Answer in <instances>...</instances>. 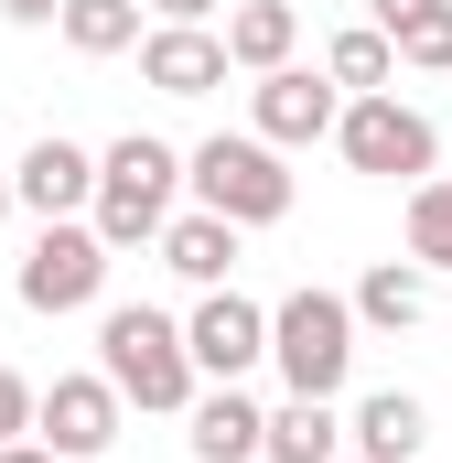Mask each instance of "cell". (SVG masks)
<instances>
[{"mask_svg": "<svg viewBox=\"0 0 452 463\" xmlns=\"http://www.w3.org/2000/svg\"><path fill=\"white\" fill-rule=\"evenodd\" d=\"M98 377H108L118 399H140V410H194V345H184V324L173 313H151V302H108L98 313Z\"/></svg>", "mask_w": 452, "mask_h": 463, "instance_id": "cell-1", "label": "cell"}, {"mask_svg": "<svg viewBox=\"0 0 452 463\" xmlns=\"http://www.w3.org/2000/svg\"><path fill=\"white\" fill-rule=\"evenodd\" d=\"M184 184H194V205L226 216V227H280V216H291L280 140H259V129H216V140H194V151H184Z\"/></svg>", "mask_w": 452, "mask_h": 463, "instance_id": "cell-2", "label": "cell"}, {"mask_svg": "<svg viewBox=\"0 0 452 463\" xmlns=\"http://www.w3.org/2000/svg\"><path fill=\"white\" fill-rule=\"evenodd\" d=\"M173 194H184V151L173 140L129 129V140L98 151V237L108 248H151V237L173 227Z\"/></svg>", "mask_w": 452, "mask_h": 463, "instance_id": "cell-3", "label": "cell"}, {"mask_svg": "<svg viewBox=\"0 0 452 463\" xmlns=\"http://www.w3.org/2000/svg\"><path fill=\"white\" fill-rule=\"evenodd\" d=\"M269 366H280L302 399H334V388H344V366H355V291L302 280V291L269 313Z\"/></svg>", "mask_w": 452, "mask_h": 463, "instance_id": "cell-4", "label": "cell"}, {"mask_svg": "<svg viewBox=\"0 0 452 463\" xmlns=\"http://www.w3.org/2000/svg\"><path fill=\"white\" fill-rule=\"evenodd\" d=\"M334 151H344V173H366V184H431V162H442V129L377 87V98H344Z\"/></svg>", "mask_w": 452, "mask_h": 463, "instance_id": "cell-5", "label": "cell"}, {"mask_svg": "<svg viewBox=\"0 0 452 463\" xmlns=\"http://www.w3.org/2000/svg\"><path fill=\"white\" fill-rule=\"evenodd\" d=\"M108 237L98 227H65V216H54V227L33 237V259H22V313H87V302H98V291H108Z\"/></svg>", "mask_w": 452, "mask_h": 463, "instance_id": "cell-6", "label": "cell"}, {"mask_svg": "<svg viewBox=\"0 0 452 463\" xmlns=\"http://www.w3.org/2000/svg\"><path fill=\"white\" fill-rule=\"evenodd\" d=\"M184 345H194V366H205L216 388H237V377L269 355V313H259L248 291H205V302L184 313Z\"/></svg>", "mask_w": 452, "mask_h": 463, "instance_id": "cell-7", "label": "cell"}, {"mask_svg": "<svg viewBox=\"0 0 452 463\" xmlns=\"http://www.w3.org/2000/svg\"><path fill=\"white\" fill-rule=\"evenodd\" d=\"M118 410H129V399H118L108 377H54L43 410H33V442H54L65 463H98L118 442Z\"/></svg>", "mask_w": 452, "mask_h": 463, "instance_id": "cell-8", "label": "cell"}, {"mask_svg": "<svg viewBox=\"0 0 452 463\" xmlns=\"http://www.w3.org/2000/svg\"><path fill=\"white\" fill-rule=\"evenodd\" d=\"M248 109H259V140L302 151V140H324V129L344 118V87H334V76H302V65H269Z\"/></svg>", "mask_w": 452, "mask_h": 463, "instance_id": "cell-9", "label": "cell"}, {"mask_svg": "<svg viewBox=\"0 0 452 463\" xmlns=\"http://www.w3.org/2000/svg\"><path fill=\"white\" fill-rule=\"evenodd\" d=\"M226 33H205V22H162V33H140V76L162 87V98H205V87H226Z\"/></svg>", "mask_w": 452, "mask_h": 463, "instance_id": "cell-10", "label": "cell"}, {"mask_svg": "<svg viewBox=\"0 0 452 463\" xmlns=\"http://www.w3.org/2000/svg\"><path fill=\"white\" fill-rule=\"evenodd\" d=\"M11 184H22V205L54 227V216H76V205H98V151H76V140H33L22 162H11Z\"/></svg>", "mask_w": 452, "mask_h": 463, "instance_id": "cell-11", "label": "cell"}, {"mask_svg": "<svg viewBox=\"0 0 452 463\" xmlns=\"http://www.w3.org/2000/svg\"><path fill=\"white\" fill-rule=\"evenodd\" d=\"M194 463H269V410L237 388L194 399Z\"/></svg>", "mask_w": 452, "mask_h": 463, "instance_id": "cell-12", "label": "cell"}, {"mask_svg": "<svg viewBox=\"0 0 452 463\" xmlns=\"http://www.w3.org/2000/svg\"><path fill=\"white\" fill-rule=\"evenodd\" d=\"M237 237H248V227H226V216H205V205H194V216H173V227H162V269H184L194 291H226Z\"/></svg>", "mask_w": 452, "mask_h": 463, "instance_id": "cell-13", "label": "cell"}, {"mask_svg": "<svg viewBox=\"0 0 452 463\" xmlns=\"http://www.w3.org/2000/svg\"><path fill=\"white\" fill-rule=\"evenodd\" d=\"M355 453H377V463H420V442H431V410L410 399V388H377V399H355Z\"/></svg>", "mask_w": 452, "mask_h": 463, "instance_id": "cell-14", "label": "cell"}, {"mask_svg": "<svg viewBox=\"0 0 452 463\" xmlns=\"http://www.w3.org/2000/svg\"><path fill=\"white\" fill-rule=\"evenodd\" d=\"M431 313V269L420 259H377L366 280H355V324H377V335H410Z\"/></svg>", "mask_w": 452, "mask_h": 463, "instance_id": "cell-15", "label": "cell"}, {"mask_svg": "<svg viewBox=\"0 0 452 463\" xmlns=\"http://www.w3.org/2000/svg\"><path fill=\"white\" fill-rule=\"evenodd\" d=\"M344 442H355V431L334 420V399H302V388H291V399L269 410V463H334Z\"/></svg>", "mask_w": 452, "mask_h": 463, "instance_id": "cell-16", "label": "cell"}, {"mask_svg": "<svg viewBox=\"0 0 452 463\" xmlns=\"http://www.w3.org/2000/svg\"><path fill=\"white\" fill-rule=\"evenodd\" d=\"M291 43H302V11H291V0H237V11H226V54H237L248 76L291 65Z\"/></svg>", "mask_w": 452, "mask_h": 463, "instance_id": "cell-17", "label": "cell"}, {"mask_svg": "<svg viewBox=\"0 0 452 463\" xmlns=\"http://www.w3.org/2000/svg\"><path fill=\"white\" fill-rule=\"evenodd\" d=\"M324 76H334V87H355V98H377V87L399 76V43H388L377 22H366V33H334V54H324Z\"/></svg>", "mask_w": 452, "mask_h": 463, "instance_id": "cell-18", "label": "cell"}, {"mask_svg": "<svg viewBox=\"0 0 452 463\" xmlns=\"http://www.w3.org/2000/svg\"><path fill=\"white\" fill-rule=\"evenodd\" d=\"M65 43L76 54H129L140 43V0H65Z\"/></svg>", "mask_w": 452, "mask_h": 463, "instance_id": "cell-19", "label": "cell"}, {"mask_svg": "<svg viewBox=\"0 0 452 463\" xmlns=\"http://www.w3.org/2000/svg\"><path fill=\"white\" fill-rule=\"evenodd\" d=\"M410 259L420 269H452V184H410Z\"/></svg>", "mask_w": 452, "mask_h": 463, "instance_id": "cell-20", "label": "cell"}, {"mask_svg": "<svg viewBox=\"0 0 452 463\" xmlns=\"http://www.w3.org/2000/svg\"><path fill=\"white\" fill-rule=\"evenodd\" d=\"M388 43H399V65H431V76H442V65H452V0H431L420 22H399Z\"/></svg>", "mask_w": 452, "mask_h": 463, "instance_id": "cell-21", "label": "cell"}, {"mask_svg": "<svg viewBox=\"0 0 452 463\" xmlns=\"http://www.w3.org/2000/svg\"><path fill=\"white\" fill-rule=\"evenodd\" d=\"M33 410H43V388L0 366V442H22V431H33Z\"/></svg>", "mask_w": 452, "mask_h": 463, "instance_id": "cell-22", "label": "cell"}, {"mask_svg": "<svg viewBox=\"0 0 452 463\" xmlns=\"http://www.w3.org/2000/svg\"><path fill=\"white\" fill-rule=\"evenodd\" d=\"M0 22H22V33H43V22H65V0H0Z\"/></svg>", "mask_w": 452, "mask_h": 463, "instance_id": "cell-23", "label": "cell"}, {"mask_svg": "<svg viewBox=\"0 0 452 463\" xmlns=\"http://www.w3.org/2000/svg\"><path fill=\"white\" fill-rule=\"evenodd\" d=\"M431 0H377V33H399V22H420Z\"/></svg>", "mask_w": 452, "mask_h": 463, "instance_id": "cell-24", "label": "cell"}, {"mask_svg": "<svg viewBox=\"0 0 452 463\" xmlns=\"http://www.w3.org/2000/svg\"><path fill=\"white\" fill-rule=\"evenodd\" d=\"M0 463H65L54 442H0Z\"/></svg>", "mask_w": 452, "mask_h": 463, "instance_id": "cell-25", "label": "cell"}, {"mask_svg": "<svg viewBox=\"0 0 452 463\" xmlns=\"http://www.w3.org/2000/svg\"><path fill=\"white\" fill-rule=\"evenodd\" d=\"M151 11H162V22H205L216 0H151Z\"/></svg>", "mask_w": 452, "mask_h": 463, "instance_id": "cell-26", "label": "cell"}, {"mask_svg": "<svg viewBox=\"0 0 452 463\" xmlns=\"http://www.w3.org/2000/svg\"><path fill=\"white\" fill-rule=\"evenodd\" d=\"M11 205H22V184H11V173H0V216H11Z\"/></svg>", "mask_w": 452, "mask_h": 463, "instance_id": "cell-27", "label": "cell"}, {"mask_svg": "<svg viewBox=\"0 0 452 463\" xmlns=\"http://www.w3.org/2000/svg\"><path fill=\"white\" fill-rule=\"evenodd\" d=\"M334 463H377V453H334Z\"/></svg>", "mask_w": 452, "mask_h": 463, "instance_id": "cell-28", "label": "cell"}]
</instances>
